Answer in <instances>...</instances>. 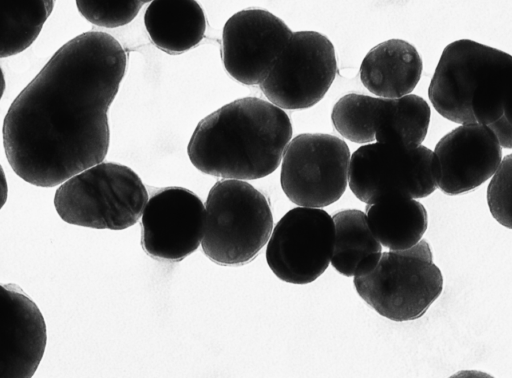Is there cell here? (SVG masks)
I'll list each match as a JSON object with an SVG mask.
<instances>
[{
	"label": "cell",
	"mask_w": 512,
	"mask_h": 378,
	"mask_svg": "<svg viewBox=\"0 0 512 378\" xmlns=\"http://www.w3.org/2000/svg\"><path fill=\"white\" fill-rule=\"evenodd\" d=\"M127 59L118 40L101 31L84 32L53 54L4 117L3 147L17 176L54 187L105 159L108 110Z\"/></svg>",
	"instance_id": "1"
},
{
	"label": "cell",
	"mask_w": 512,
	"mask_h": 378,
	"mask_svg": "<svg viewBox=\"0 0 512 378\" xmlns=\"http://www.w3.org/2000/svg\"><path fill=\"white\" fill-rule=\"evenodd\" d=\"M292 134L284 109L257 97H244L203 118L189 140L187 154L205 174L259 179L278 168Z\"/></svg>",
	"instance_id": "2"
},
{
	"label": "cell",
	"mask_w": 512,
	"mask_h": 378,
	"mask_svg": "<svg viewBox=\"0 0 512 378\" xmlns=\"http://www.w3.org/2000/svg\"><path fill=\"white\" fill-rule=\"evenodd\" d=\"M512 56L470 39L448 44L431 79L434 109L458 124H489L509 107Z\"/></svg>",
	"instance_id": "3"
},
{
	"label": "cell",
	"mask_w": 512,
	"mask_h": 378,
	"mask_svg": "<svg viewBox=\"0 0 512 378\" xmlns=\"http://www.w3.org/2000/svg\"><path fill=\"white\" fill-rule=\"evenodd\" d=\"M272 229L270 205L251 184L224 179L211 187L201 246L212 262L222 266L247 264L267 244Z\"/></svg>",
	"instance_id": "4"
},
{
	"label": "cell",
	"mask_w": 512,
	"mask_h": 378,
	"mask_svg": "<svg viewBox=\"0 0 512 378\" xmlns=\"http://www.w3.org/2000/svg\"><path fill=\"white\" fill-rule=\"evenodd\" d=\"M147 201L146 187L131 168L103 161L61 183L54 195L66 223L109 230L136 224Z\"/></svg>",
	"instance_id": "5"
},
{
	"label": "cell",
	"mask_w": 512,
	"mask_h": 378,
	"mask_svg": "<svg viewBox=\"0 0 512 378\" xmlns=\"http://www.w3.org/2000/svg\"><path fill=\"white\" fill-rule=\"evenodd\" d=\"M356 292L379 315L396 322L423 316L443 290L429 243L381 254L375 268L353 280Z\"/></svg>",
	"instance_id": "6"
},
{
	"label": "cell",
	"mask_w": 512,
	"mask_h": 378,
	"mask_svg": "<svg viewBox=\"0 0 512 378\" xmlns=\"http://www.w3.org/2000/svg\"><path fill=\"white\" fill-rule=\"evenodd\" d=\"M440 175L439 160L431 149L376 141L360 146L350 156L348 185L366 204L389 192L420 199L438 188Z\"/></svg>",
	"instance_id": "7"
},
{
	"label": "cell",
	"mask_w": 512,
	"mask_h": 378,
	"mask_svg": "<svg viewBox=\"0 0 512 378\" xmlns=\"http://www.w3.org/2000/svg\"><path fill=\"white\" fill-rule=\"evenodd\" d=\"M350 149L341 138L302 133L288 143L280 184L297 206L323 208L338 201L348 185Z\"/></svg>",
	"instance_id": "8"
},
{
	"label": "cell",
	"mask_w": 512,
	"mask_h": 378,
	"mask_svg": "<svg viewBox=\"0 0 512 378\" xmlns=\"http://www.w3.org/2000/svg\"><path fill=\"white\" fill-rule=\"evenodd\" d=\"M336 72V53L330 39L316 31H297L259 85L277 107L306 109L325 96Z\"/></svg>",
	"instance_id": "9"
},
{
	"label": "cell",
	"mask_w": 512,
	"mask_h": 378,
	"mask_svg": "<svg viewBox=\"0 0 512 378\" xmlns=\"http://www.w3.org/2000/svg\"><path fill=\"white\" fill-rule=\"evenodd\" d=\"M267 243L266 261L276 277L291 284L311 283L330 264L333 218L322 208H292L276 223Z\"/></svg>",
	"instance_id": "10"
},
{
	"label": "cell",
	"mask_w": 512,
	"mask_h": 378,
	"mask_svg": "<svg viewBox=\"0 0 512 378\" xmlns=\"http://www.w3.org/2000/svg\"><path fill=\"white\" fill-rule=\"evenodd\" d=\"M141 216V245L154 259L181 261L201 244L205 206L187 188L158 190L148 199Z\"/></svg>",
	"instance_id": "11"
},
{
	"label": "cell",
	"mask_w": 512,
	"mask_h": 378,
	"mask_svg": "<svg viewBox=\"0 0 512 378\" xmlns=\"http://www.w3.org/2000/svg\"><path fill=\"white\" fill-rule=\"evenodd\" d=\"M292 34L286 23L269 11L236 12L222 32L221 56L226 71L240 83L260 84Z\"/></svg>",
	"instance_id": "12"
},
{
	"label": "cell",
	"mask_w": 512,
	"mask_h": 378,
	"mask_svg": "<svg viewBox=\"0 0 512 378\" xmlns=\"http://www.w3.org/2000/svg\"><path fill=\"white\" fill-rule=\"evenodd\" d=\"M46 344V323L35 302L18 285L0 284V378L32 377Z\"/></svg>",
	"instance_id": "13"
},
{
	"label": "cell",
	"mask_w": 512,
	"mask_h": 378,
	"mask_svg": "<svg viewBox=\"0 0 512 378\" xmlns=\"http://www.w3.org/2000/svg\"><path fill=\"white\" fill-rule=\"evenodd\" d=\"M434 153L440 164L438 187L453 196L469 192L487 181L502 160V147L486 124L470 123L444 135Z\"/></svg>",
	"instance_id": "14"
},
{
	"label": "cell",
	"mask_w": 512,
	"mask_h": 378,
	"mask_svg": "<svg viewBox=\"0 0 512 378\" xmlns=\"http://www.w3.org/2000/svg\"><path fill=\"white\" fill-rule=\"evenodd\" d=\"M423 61L417 49L402 39L383 41L365 55L360 65V80L374 95L398 98L417 86Z\"/></svg>",
	"instance_id": "15"
},
{
	"label": "cell",
	"mask_w": 512,
	"mask_h": 378,
	"mask_svg": "<svg viewBox=\"0 0 512 378\" xmlns=\"http://www.w3.org/2000/svg\"><path fill=\"white\" fill-rule=\"evenodd\" d=\"M152 42L177 55L197 46L206 31V16L196 0H152L144 14Z\"/></svg>",
	"instance_id": "16"
},
{
	"label": "cell",
	"mask_w": 512,
	"mask_h": 378,
	"mask_svg": "<svg viewBox=\"0 0 512 378\" xmlns=\"http://www.w3.org/2000/svg\"><path fill=\"white\" fill-rule=\"evenodd\" d=\"M368 226L380 244L391 251L410 248L428 227V214L418 200L401 192H389L367 204Z\"/></svg>",
	"instance_id": "17"
},
{
	"label": "cell",
	"mask_w": 512,
	"mask_h": 378,
	"mask_svg": "<svg viewBox=\"0 0 512 378\" xmlns=\"http://www.w3.org/2000/svg\"><path fill=\"white\" fill-rule=\"evenodd\" d=\"M335 244L330 264L346 277L363 276L377 265L382 245L371 232L366 214L358 209L335 213Z\"/></svg>",
	"instance_id": "18"
},
{
	"label": "cell",
	"mask_w": 512,
	"mask_h": 378,
	"mask_svg": "<svg viewBox=\"0 0 512 378\" xmlns=\"http://www.w3.org/2000/svg\"><path fill=\"white\" fill-rule=\"evenodd\" d=\"M430 117L429 104L416 94L386 98L376 124L375 140L418 146L426 138Z\"/></svg>",
	"instance_id": "19"
},
{
	"label": "cell",
	"mask_w": 512,
	"mask_h": 378,
	"mask_svg": "<svg viewBox=\"0 0 512 378\" xmlns=\"http://www.w3.org/2000/svg\"><path fill=\"white\" fill-rule=\"evenodd\" d=\"M53 8L54 0H0V58L31 46Z\"/></svg>",
	"instance_id": "20"
},
{
	"label": "cell",
	"mask_w": 512,
	"mask_h": 378,
	"mask_svg": "<svg viewBox=\"0 0 512 378\" xmlns=\"http://www.w3.org/2000/svg\"><path fill=\"white\" fill-rule=\"evenodd\" d=\"M386 98L349 93L333 106L331 120L340 135L349 141L367 144L375 140L378 118Z\"/></svg>",
	"instance_id": "21"
},
{
	"label": "cell",
	"mask_w": 512,
	"mask_h": 378,
	"mask_svg": "<svg viewBox=\"0 0 512 378\" xmlns=\"http://www.w3.org/2000/svg\"><path fill=\"white\" fill-rule=\"evenodd\" d=\"M491 177L487 188V204L490 213L499 224L511 229V155H507L501 160Z\"/></svg>",
	"instance_id": "22"
},
{
	"label": "cell",
	"mask_w": 512,
	"mask_h": 378,
	"mask_svg": "<svg viewBox=\"0 0 512 378\" xmlns=\"http://www.w3.org/2000/svg\"><path fill=\"white\" fill-rule=\"evenodd\" d=\"M496 136L501 147L510 149L512 147L511 124L508 110L496 121L487 124Z\"/></svg>",
	"instance_id": "23"
},
{
	"label": "cell",
	"mask_w": 512,
	"mask_h": 378,
	"mask_svg": "<svg viewBox=\"0 0 512 378\" xmlns=\"http://www.w3.org/2000/svg\"><path fill=\"white\" fill-rule=\"evenodd\" d=\"M8 198V183L5 172L0 164V210L5 205Z\"/></svg>",
	"instance_id": "24"
},
{
	"label": "cell",
	"mask_w": 512,
	"mask_h": 378,
	"mask_svg": "<svg viewBox=\"0 0 512 378\" xmlns=\"http://www.w3.org/2000/svg\"><path fill=\"white\" fill-rule=\"evenodd\" d=\"M5 87H6L5 77H4L2 68L0 67V100L4 94Z\"/></svg>",
	"instance_id": "25"
},
{
	"label": "cell",
	"mask_w": 512,
	"mask_h": 378,
	"mask_svg": "<svg viewBox=\"0 0 512 378\" xmlns=\"http://www.w3.org/2000/svg\"><path fill=\"white\" fill-rule=\"evenodd\" d=\"M130 1H136V2H140L142 4H145V3L151 2L152 0H130Z\"/></svg>",
	"instance_id": "26"
}]
</instances>
